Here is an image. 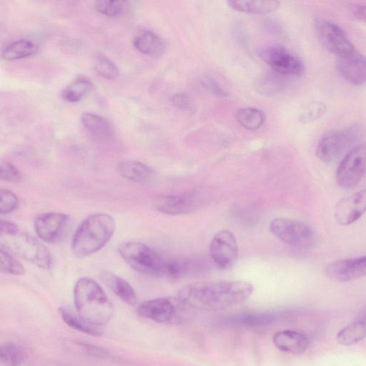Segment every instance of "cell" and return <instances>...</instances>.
Instances as JSON below:
<instances>
[{
  "mask_svg": "<svg viewBox=\"0 0 366 366\" xmlns=\"http://www.w3.org/2000/svg\"><path fill=\"white\" fill-rule=\"evenodd\" d=\"M283 87V76L275 72H267L256 81V88L261 94L273 96Z\"/></svg>",
  "mask_w": 366,
  "mask_h": 366,
  "instance_id": "30",
  "label": "cell"
},
{
  "mask_svg": "<svg viewBox=\"0 0 366 366\" xmlns=\"http://www.w3.org/2000/svg\"><path fill=\"white\" fill-rule=\"evenodd\" d=\"M210 254L221 270L234 266L238 257V245L234 234L227 230L219 231L210 243Z\"/></svg>",
  "mask_w": 366,
  "mask_h": 366,
  "instance_id": "12",
  "label": "cell"
},
{
  "mask_svg": "<svg viewBox=\"0 0 366 366\" xmlns=\"http://www.w3.org/2000/svg\"><path fill=\"white\" fill-rule=\"evenodd\" d=\"M171 102L176 108L181 110H190L192 102L190 96L185 92H178L172 96Z\"/></svg>",
  "mask_w": 366,
  "mask_h": 366,
  "instance_id": "38",
  "label": "cell"
},
{
  "mask_svg": "<svg viewBox=\"0 0 366 366\" xmlns=\"http://www.w3.org/2000/svg\"><path fill=\"white\" fill-rule=\"evenodd\" d=\"M326 106L323 103L315 102L305 107L300 114V121L303 124L313 123L325 113Z\"/></svg>",
  "mask_w": 366,
  "mask_h": 366,
  "instance_id": "34",
  "label": "cell"
},
{
  "mask_svg": "<svg viewBox=\"0 0 366 366\" xmlns=\"http://www.w3.org/2000/svg\"><path fill=\"white\" fill-rule=\"evenodd\" d=\"M74 303L79 315L90 324L101 327L114 313L113 306L101 286L89 278H82L74 288Z\"/></svg>",
  "mask_w": 366,
  "mask_h": 366,
  "instance_id": "2",
  "label": "cell"
},
{
  "mask_svg": "<svg viewBox=\"0 0 366 366\" xmlns=\"http://www.w3.org/2000/svg\"><path fill=\"white\" fill-rule=\"evenodd\" d=\"M4 238L6 244L1 243L10 253H13L41 268L48 270L51 267L52 257L48 249L39 241L25 233L18 232Z\"/></svg>",
  "mask_w": 366,
  "mask_h": 366,
  "instance_id": "7",
  "label": "cell"
},
{
  "mask_svg": "<svg viewBox=\"0 0 366 366\" xmlns=\"http://www.w3.org/2000/svg\"><path fill=\"white\" fill-rule=\"evenodd\" d=\"M258 54L265 63L282 76L299 77L305 72L304 63L283 46L262 48Z\"/></svg>",
  "mask_w": 366,
  "mask_h": 366,
  "instance_id": "10",
  "label": "cell"
},
{
  "mask_svg": "<svg viewBox=\"0 0 366 366\" xmlns=\"http://www.w3.org/2000/svg\"><path fill=\"white\" fill-rule=\"evenodd\" d=\"M119 175L140 185H149L155 179V172L143 163L127 161L118 165Z\"/></svg>",
  "mask_w": 366,
  "mask_h": 366,
  "instance_id": "18",
  "label": "cell"
},
{
  "mask_svg": "<svg viewBox=\"0 0 366 366\" xmlns=\"http://www.w3.org/2000/svg\"><path fill=\"white\" fill-rule=\"evenodd\" d=\"M21 174L18 169L8 161L1 163V180L8 183H18L21 181Z\"/></svg>",
  "mask_w": 366,
  "mask_h": 366,
  "instance_id": "36",
  "label": "cell"
},
{
  "mask_svg": "<svg viewBox=\"0 0 366 366\" xmlns=\"http://www.w3.org/2000/svg\"><path fill=\"white\" fill-rule=\"evenodd\" d=\"M337 68L346 82L353 85L366 83V57L357 50L338 57Z\"/></svg>",
  "mask_w": 366,
  "mask_h": 366,
  "instance_id": "16",
  "label": "cell"
},
{
  "mask_svg": "<svg viewBox=\"0 0 366 366\" xmlns=\"http://www.w3.org/2000/svg\"><path fill=\"white\" fill-rule=\"evenodd\" d=\"M202 85L210 92L220 98L228 97L227 92L221 87L218 81L210 77H205L202 81Z\"/></svg>",
  "mask_w": 366,
  "mask_h": 366,
  "instance_id": "37",
  "label": "cell"
},
{
  "mask_svg": "<svg viewBox=\"0 0 366 366\" xmlns=\"http://www.w3.org/2000/svg\"><path fill=\"white\" fill-rule=\"evenodd\" d=\"M366 213V189L341 199L335 207L337 222L343 226L350 225Z\"/></svg>",
  "mask_w": 366,
  "mask_h": 366,
  "instance_id": "14",
  "label": "cell"
},
{
  "mask_svg": "<svg viewBox=\"0 0 366 366\" xmlns=\"http://www.w3.org/2000/svg\"><path fill=\"white\" fill-rule=\"evenodd\" d=\"M133 45L141 53L152 57L162 56L166 48L162 38L148 30H142L136 34L133 39Z\"/></svg>",
  "mask_w": 366,
  "mask_h": 366,
  "instance_id": "20",
  "label": "cell"
},
{
  "mask_svg": "<svg viewBox=\"0 0 366 366\" xmlns=\"http://www.w3.org/2000/svg\"><path fill=\"white\" fill-rule=\"evenodd\" d=\"M115 232V222L106 214L88 216L74 235L72 248L74 254L84 258L99 252L111 240Z\"/></svg>",
  "mask_w": 366,
  "mask_h": 366,
  "instance_id": "3",
  "label": "cell"
},
{
  "mask_svg": "<svg viewBox=\"0 0 366 366\" xmlns=\"http://www.w3.org/2000/svg\"><path fill=\"white\" fill-rule=\"evenodd\" d=\"M20 204L17 196L12 191L2 189L0 191V214H9L15 210Z\"/></svg>",
  "mask_w": 366,
  "mask_h": 366,
  "instance_id": "35",
  "label": "cell"
},
{
  "mask_svg": "<svg viewBox=\"0 0 366 366\" xmlns=\"http://www.w3.org/2000/svg\"><path fill=\"white\" fill-rule=\"evenodd\" d=\"M93 67L103 78L108 80L116 79L119 76L120 71L107 56L103 54H96L93 59Z\"/></svg>",
  "mask_w": 366,
  "mask_h": 366,
  "instance_id": "31",
  "label": "cell"
},
{
  "mask_svg": "<svg viewBox=\"0 0 366 366\" xmlns=\"http://www.w3.org/2000/svg\"><path fill=\"white\" fill-rule=\"evenodd\" d=\"M273 342L281 352L294 355L304 354L310 345L309 338L305 334L292 330L276 333L273 336Z\"/></svg>",
  "mask_w": 366,
  "mask_h": 366,
  "instance_id": "17",
  "label": "cell"
},
{
  "mask_svg": "<svg viewBox=\"0 0 366 366\" xmlns=\"http://www.w3.org/2000/svg\"><path fill=\"white\" fill-rule=\"evenodd\" d=\"M127 7L125 1H110V0H100L94 3L95 10L99 13L108 17H116L122 14Z\"/></svg>",
  "mask_w": 366,
  "mask_h": 366,
  "instance_id": "33",
  "label": "cell"
},
{
  "mask_svg": "<svg viewBox=\"0 0 366 366\" xmlns=\"http://www.w3.org/2000/svg\"><path fill=\"white\" fill-rule=\"evenodd\" d=\"M362 130L358 125L329 132L320 140L317 148L318 159L325 164L335 163L358 141Z\"/></svg>",
  "mask_w": 366,
  "mask_h": 366,
  "instance_id": "5",
  "label": "cell"
},
{
  "mask_svg": "<svg viewBox=\"0 0 366 366\" xmlns=\"http://www.w3.org/2000/svg\"><path fill=\"white\" fill-rule=\"evenodd\" d=\"M94 90L93 83L83 78L77 79L67 85L62 91V98L70 103L83 101Z\"/></svg>",
  "mask_w": 366,
  "mask_h": 366,
  "instance_id": "27",
  "label": "cell"
},
{
  "mask_svg": "<svg viewBox=\"0 0 366 366\" xmlns=\"http://www.w3.org/2000/svg\"><path fill=\"white\" fill-rule=\"evenodd\" d=\"M37 51V45L31 41L18 40L7 45L2 52L3 59L7 61H14L26 59Z\"/></svg>",
  "mask_w": 366,
  "mask_h": 366,
  "instance_id": "26",
  "label": "cell"
},
{
  "mask_svg": "<svg viewBox=\"0 0 366 366\" xmlns=\"http://www.w3.org/2000/svg\"><path fill=\"white\" fill-rule=\"evenodd\" d=\"M81 122L84 127L95 136L104 139L113 136V128L99 114L89 112H83L81 115Z\"/></svg>",
  "mask_w": 366,
  "mask_h": 366,
  "instance_id": "24",
  "label": "cell"
},
{
  "mask_svg": "<svg viewBox=\"0 0 366 366\" xmlns=\"http://www.w3.org/2000/svg\"><path fill=\"white\" fill-rule=\"evenodd\" d=\"M315 25L322 45L337 57L349 54L356 50L348 34L338 25L325 19H317Z\"/></svg>",
  "mask_w": 366,
  "mask_h": 366,
  "instance_id": "11",
  "label": "cell"
},
{
  "mask_svg": "<svg viewBox=\"0 0 366 366\" xmlns=\"http://www.w3.org/2000/svg\"><path fill=\"white\" fill-rule=\"evenodd\" d=\"M190 309L179 297H165L143 303L138 313L141 317L156 323L177 325L188 318Z\"/></svg>",
  "mask_w": 366,
  "mask_h": 366,
  "instance_id": "6",
  "label": "cell"
},
{
  "mask_svg": "<svg viewBox=\"0 0 366 366\" xmlns=\"http://www.w3.org/2000/svg\"><path fill=\"white\" fill-rule=\"evenodd\" d=\"M254 291V285L245 281L200 282L182 287L178 297L190 309L219 311L245 302Z\"/></svg>",
  "mask_w": 366,
  "mask_h": 366,
  "instance_id": "1",
  "label": "cell"
},
{
  "mask_svg": "<svg viewBox=\"0 0 366 366\" xmlns=\"http://www.w3.org/2000/svg\"><path fill=\"white\" fill-rule=\"evenodd\" d=\"M196 201L191 195L165 196L156 203V208L161 213L178 216L190 213L196 207Z\"/></svg>",
  "mask_w": 366,
  "mask_h": 366,
  "instance_id": "19",
  "label": "cell"
},
{
  "mask_svg": "<svg viewBox=\"0 0 366 366\" xmlns=\"http://www.w3.org/2000/svg\"><path fill=\"white\" fill-rule=\"evenodd\" d=\"M353 14L359 20L366 21V5L358 4L356 5L352 8Z\"/></svg>",
  "mask_w": 366,
  "mask_h": 366,
  "instance_id": "40",
  "label": "cell"
},
{
  "mask_svg": "<svg viewBox=\"0 0 366 366\" xmlns=\"http://www.w3.org/2000/svg\"><path fill=\"white\" fill-rule=\"evenodd\" d=\"M366 338V311L343 327L337 334L338 343L343 346L356 344Z\"/></svg>",
  "mask_w": 366,
  "mask_h": 366,
  "instance_id": "21",
  "label": "cell"
},
{
  "mask_svg": "<svg viewBox=\"0 0 366 366\" xmlns=\"http://www.w3.org/2000/svg\"><path fill=\"white\" fill-rule=\"evenodd\" d=\"M236 121L248 130H257L265 121L264 112L254 108H245L239 110L236 114Z\"/></svg>",
  "mask_w": 366,
  "mask_h": 366,
  "instance_id": "28",
  "label": "cell"
},
{
  "mask_svg": "<svg viewBox=\"0 0 366 366\" xmlns=\"http://www.w3.org/2000/svg\"><path fill=\"white\" fill-rule=\"evenodd\" d=\"M0 259H1L0 262H1L2 274L13 276H23L26 274L23 265L17 261L2 245L0 248Z\"/></svg>",
  "mask_w": 366,
  "mask_h": 366,
  "instance_id": "32",
  "label": "cell"
},
{
  "mask_svg": "<svg viewBox=\"0 0 366 366\" xmlns=\"http://www.w3.org/2000/svg\"><path fill=\"white\" fill-rule=\"evenodd\" d=\"M70 221L68 215L61 213H47L38 216L34 228L38 237L48 243L61 238Z\"/></svg>",
  "mask_w": 366,
  "mask_h": 366,
  "instance_id": "15",
  "label": "cell"
},
{
  "mask_svg": "<svg viewBox=\"0 0 366 366\" xmlns=\"http://www.w3.org/2000/svg\"><path fill=\"white\" fill-rule=\"evenodd\" d=\"M101 278L110 290L124 303L130 305L136 304V294L125 280L110 272L104 273Z\"/></svg>",
  "mask_w": 366,
  "mask_h": 366,
  "instance_id": "22",
  "label": "cell"
},
{
  "mask_svg": "<svg viewBox=\"0 0 366 366\" xmlns=\"http://www.w3.org/2000/svg\"><path fill=\"white\" fill-rule=\"evenodd\" d=\"M366 175V143L352 148L340 162L336 172L337 184L349 189L357 185Z\"/></svg>",
  "mask_w": 366,
  "mask_h": 366,
  "instance_id": "9",
  "label": "cell"
},
{
  "mask_svg": "<svg viewBox=\"0 0 366 366\" xmlns=\"http://www.w3.org/2000/svg\"><path fill=\"white\" fill-rule=\"evenodd\" d=\"M270 229L279 240L293 247L309 249L318 243L314 228L301 221L278 218L272 222Z\"/></svg>",
  "mask_w": 366,
  "mask_h": 366,
  "instance_id": "8",
  "label": "cell"
},
{
  "mask_svg": "<svg viewBox=\"0 0 366 366\" xmlns=\"http://www.w3.org/2000/svg\"><path fill=\"white\" fill-rule=\"evenodd\" d=\"M228 6L234 10L255 14H263L273 12L276 10L280 3L275 0H256V1H250V0H237V1H228Z\"/></svg>",
  "mask_w": 366,
  "mask_h": 366,
  "instance_id": "23",
  "label": "cell"
},
{
  "mask_svg": "<svg viewBox=\"0 0 366 366\" xmlns=\"http://www.w3.org/2000/svg\"><path fill=\"white\" fill-rule=\"evenodd\" d=\"M59 313L65 323L72 329L95 337H100L103 335L100 327L90 324L79 315L74 314L68 308L61 307Z\"/></svg>",
  "mask_w": 366,
  "mask_h": 366,
  "instance_id": "25",
  "label": "cell"
},
{
  "mask_svg": "<svg viewBox=\"0 0 366 366\" xmlns=\"http://www.w3.org/2000/svg\"><path fill=\"white\" fill-rule=\"evenodd\" d=\"M121 258L134 271L149 276L166 277L168 261L147 245L138 242H126L120 245Z\"/></svg>",
  "mask_w": 366,
  "mask_h": 366,
  "instance_id": "4",
  "label": "cell"
},
{
  "mask_svg": "<svg viewBox=\"0 0 366 366\" xmlns=\"http://www.w3.org/2000/svg\"><path fill=\"white\" fill-rule=\"evenodd\" d=\"M21 230L14 223L2 220L0 223V232H1V236H11L16 235L18 232H20Z\"/></svg>",
  "mask_w": 366,
  "mask_h": 366,
  "instance_id": "39",
  "label": "cell"
},
{
  "mask_svg": "<svg viewBox=\"0 0 366 366\" xmlns=\"http://www.w3.org/2000/svg\"><path fill=\"white\" fill-rule=\"evenodd\" d=\"M26 358V353L21 346L6 343L0 348V366H19Z\"/></svg>",
  "mask_w": 366,
  "mask_h": 366,
  "instance_id": "29",
  "label": "cell"
},
{
  "mask_svg": "<svg viewBox=\"0 0 366 366\" xmlns=\"http://www.w3.org/2000/svg\"><path fill=\"white\" fill-rule=\"evenodd\" d=\"M325 275L330 280L345 283L366 276V256L338 260L325 269Z\"/></svg>",
  "mask_w": 366,
  "mask_h": 366,
  "instance_id": "13",
  "label": "cell"
}]
</instances>
